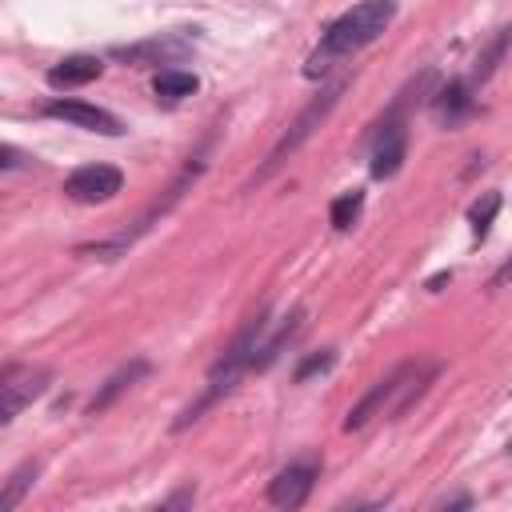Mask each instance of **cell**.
<instances>
[{"instance_id":"1","label":"cell","mask_w":512,"mask_h":512,"mask_svg":"<svg viewBox=\"0 0 512 512\" xmlns=\"http://www.w3.org/2000/svg\"><path fill=\"white\" fill-rule=\"evenodd\" d=\"M392 16H396V0H360L356 8H348L344 16H336L324 28L320 44L312 48V56L304 64V76H324L336 60H348L360 48H368L392 24Z\"/></svg>"},{"instance_id":"2","label":"cell","mask_w":512,"mask_h":512,"mask_svg":"<svg viewBox=\"0 0 512 512\" xmlns=\"http://www.w3.org/2000/svg\"><path fill=\"white\" fill-rule=\"evenodd\" d=\"M268 324H272V316H268V308H256L248 320H244V328L232 336V344L216 356V364L208 368V388L176 416V424H172V432H184L188 424H196L220 396H228L236 384H240V376L244 372H252V360H256V348H260V336L268 332Z\"/></svg>"},{"instance_id":"3","label":"cell","mask_w":512,"mask_h":512,"mask_svg":"<svg viewBox=\"0 0 512 512\" xmlns=\"http://www.w3.org/2000/svg\"><path fill=\"white\" fill-rule=\"evenodd\" d=\"M348 80H352V72L344 68L340 76H332V80H328V84H324V88H320V92H316V96H312V100H308V104L300 108V116H296V120H292V124L284 128V136H280V140L272 144L268 160H264V164L256 168L252 184H264L268 176H276V172L284 168V160H288V156H292V152H296V148H300V144H304V140H308V136H312V132H316V128H320L324 120H328V112H332V108H336V100L344 96Z\"/></svg>"},{"instance_id":"4","label":"cell","mask_w":512,"mask_h":512,"mask_svg":"<svg viewBox=\"0 0 512 512\" xmlns=\"http://www.w3.org/2000/svg\"><path fill=\"white\" fill-rule=\"evenodd\" d=\"M52 372L40 364H4L0 372V424H12L44 388Z\"/></svg>"},{"instance_id":"5","label":"cell","mask_w":512,"mask_h":512,"mask_svg":"<svg viewBox=\"0 0 512 512\" xmlns=\"http://www.w3.org/2000/svg\"><path fill=\"white\" fill-rule=\"evenodd\" d=\"M320 468H324L320 456L288 460V464L268 480V504H276V508H300V504L312 496V488H316V480H320Z\"/></svg>"},{"instance_id":"6","label":"cell","mask_w":512,"mask_h":512,"mask_svg":"<svg viewBox=\"0 0 512 512\" xmlns=\"http://www.w3.org/2000/svg\"><path fill=\"white\" fill-rule=\"evenodd\" d=\"M124 188V172L112 164H84L64 176V196L76 204H104Z\"/></svg>"},{"instance_id":"7","label":"cell","mask_w":512,"mask_h":512,"mask_svg":"<svg viewBox=\"0 0 512 512\" xmlns=\"http://www.w3.org/2000/svg\"><path fill=\"white\" fill-rule=\"evenodd\" d=\"M428 112H432V120L440 128L464 124L476 112V88H472V80L468 76H452V80L436 84L432 96H428Z\"/></svg>"},{"instance_id":"8","label":"cell","mask_w":512,"mask_h":512,"mask_svg":"<svg viewBox=\"0 0 512 512\" xmlns=\"http://www.w3.org/2000/svg\"><path fill=\"white\" fill-rule=\"evenodd\" d=\"M116 60L132 64V68H152V64H176L184 56H192V36L184 32H164V36H152V40H140V44H128V48H112Z\"/></svg>"},{"instance_id":"9","label":"cell","mask_w":512,"mask_h":512,"mask_svg":"<svg viewBox=\"0 0 512 512\" xmlns=\"http://www.w3.org/2000/svg\"><path fill=\"white\" fill-rule=\"evenodd\" d=\"M48 120H64L72 128H84V132H100V136H120L124 124L108 112V108H96V104H84V100H68V96H56L40 108Z\"/></svg>"},{"instance_id":"10","label":"cell","mask_w":512,"mask_h":512,"mask_svg":"<svg viewBox=\"0 0 512 512\" xmlns=\"http://www.w3.org/2000/svg\"><path fill=\"white\" fill-rule=\"evenodd\" d=\"M300 328H304V308H292V312H284L280 320H272L268 324V332L260 336V348H256V360H252V372H264V368H272L276 360H280V352L300 336Z\"/></svg>"},{"instance_id":"11","label":"cell","mask_w":512,"mask_h":512,"mask_svg":"<svg viewBox=\"0 0 512 512\" xmlns=\"http://www.w3.org/2000/svg\"><path fill=\"white\" fill-rule=\"evenodd\" d=\"M148 372H152V364H148V360H140V356H136V360H128V364H120V368H116V372H112V376L92 392V400H88V416L108 412V408H112V404H116V400H120L136 380H144Z\"/></svg>"},{"instance_id":"12","label":"cell","mask_w":512,"mask_h":512,"mask_svg":"<svg viewBox=\"0 0 512 512\" xmlns=\"http://www.w3.org/2000/svg\"><path fill=\"white\" fill-rule=\"evenodd\" d=\"M104 72V60L100 56H64V60H56L52 68H48V84L52 88H80V84H92L96 76Z\"/></svg>"},{"instance_id":"13","label":"cell","mask_w":512,"mask_h":512,"mask_svg":"<svg viewBox=\"0 0 512 512\" xmlns=\"http://www.w3.org/2000/svg\"><path fill=\"white\" fill-rule=\"evenodd\" d=\"M508 48H512V24H504V28H496L488 40H484V48L476 52V60H472V68H468V80H472V88H480L496 68H500V60L508 56Z\"/></svg>"},{"instance_id":"14","label":"cell","mask_w":512,"mask_h":512,"mask_svg":"<svg viewBox=\"0 0 512 512\" xmlns=\"http://www.w3.org/2000/svg\"><path fill=\"white\" fill-rule=\"evenodd\" d=\"M196 88H200L196 72H184V68H160V72H156V80H152L156 100H168V104H176V100L192 96Z\"/></svg>"},{"instance_id":"15","label":"cell","mask_w":512,"mask_h":512,"mask_svg":"<svg viewBox=\"0 0 512 512\" xmlns=\"http://www.w3.org/2000/svg\"><path fill=\"white\" fill-rule=\"evenodd\" d=\"M360 208H364V192L352 188V192H340L332 204H328V224L336 232H348L356 220H360Z\"/></svg>"},{"instance_id":"16","label":"cell","mask_w":512,"mask_h":512,"mask_svg":"<svg viewBox=\"0 0 512 512\" xmlns=\"http://www.w3.org/2000/svg\"><path fill=\"white\" fill-rule=\"evenodd\" d=\"M36 476H40V464H36V460H24V464L8 476V484H4V492H0V508L12 512V508L24 500V492L36 484Z\"/></svg>"},{"instance_id":"17","label":"cell","mask_w":512,"mask_h":512,"mask_svg":"<svg viewBox=\"0 0 512 512\" xmlns=\"http://www.w3.org/2000/svg\"><path fill=\"white\" fill-rule=\"evenodd\" d=\"M500 192H484L480 200H472V208H468V224H472V232L484 240L488 236V228H492V220H496V212H500Z\"/></svg>"},{"instance_id":"18","label":"cell","mask_w":512,"mask_h":512,"mask_svg":"<svg viewBox=\"0 0 512 512\" xmlns=\"http://www.w3.org/2000/svg\"><path fill=\"white\" fill-rule=\"evenodd\" d=\"M336 364V348H320V352H312V356H304L300 364H296V372H292V380L296 384H308L312 376H320V372H328Z\"/></svg>"},{"instance_id":"19","label":"cell","mask_w":512,"mask_h":512,"mask_svg":"<svg viewBox=\"0 0 512 512\" xmlns=\"http://www.w3.org/2000/svg\"><path fill=\"white\" fill-rule=\"evenodd\" d=\"M508 280H512V256H508V260H504V264H500V268L492 272V280H488V288L496 292V288H504Z\"/></svg>"},{"instance_id":"20","label":"cell","mask_w":512,"mask_h":512,"mask_svg":"<svg viewBox=\"0 0 512 512\" xmlns=\"http://www.w3.org/2000/svg\"><path fill=\"white\" fill-rule=\"evenodd\" d=\"M0 156H4V160H0V168H4V172H12V168H20V164H24V160H20V152H16L12 144H4V152H0Z\"/></svg>"},{"instance_id":"21","label":"cell","mask_w":512,"mask_h":512,"mask_svg":"<svg viewBox=\"0 0 512 512\" xmlns=\"http://www.w3.org/2000/svg\"><path fill=\"white\" fill-rule=\"evenodd\" d=\"M472 504H476V500H472L468 492H456V496H444V500H440V508H472Z\"/></svg>"},{"instance_id":"22","label":"cell","mask_w":512,"mask_h":512,"mask_svg":"<svg viewBox=\"0 0 512 512\" xmlns=\"http://www.w3.org/2000/svg\"><path fill=\"white\" fill-rule=\"evenodd\" d=\"M176 504H192V488H180V492H172L164 500V508H176Z\"/></svg>"},{"instance_id":"23","label":"cell","mask_w":512,"mask_h":512,"mask_svg":"<svg viewBox=\"0 0 512 512\" xmlns=\"http://www.w3.org/2000/svg\"><path fill=\"white\" fill-rule=\"evenodd\" d=\"M448 280H452V272H436V276H432V280H428L424 288H428V292H440V288H444Z\"/></svg>"}]
</instances>
